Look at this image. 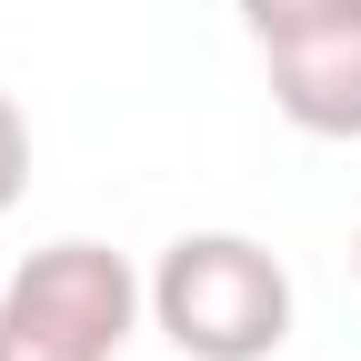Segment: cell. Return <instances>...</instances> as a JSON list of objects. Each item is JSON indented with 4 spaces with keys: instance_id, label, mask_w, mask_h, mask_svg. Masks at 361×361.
Returning a JSON list of instances; mask_svg holds the SVG:
<instances>
[{
    "instance_id": "2",
    "label": "cell",
    "mask_w": 361,
    "mask_h": 361,
    "mask_svg": "<svg viewBox=\"0 0 361 361\" xmlns=\"http://www.w3.org/2000/svg\"><path fill=\"white\" fill-rule=\"evenodd\" d=\"M151 281L111 241H51L0 281V361H121Z\"/></svg>"
},
{
    "instance_id": "1",
    "label": "cell",
    "mask_w": 361,
    "mask_h": 361,
    "mask_svg": "<svg viewBox=\"0 0 361 361\" xmlns=\"http://www.w3.org/2000/svg\"><path fill=\"white\" fill-rule=\"evenodd\" d=\"M151 331L191 361H271L291 341V271L251 231H180L151 271Z\"/></svg>"
},
{
    "instance_id": "6",
    "label": "cell",
    "mask_w": 361,
    "mask_h": 361,
    "mask_svg": "<svg viewBox=\"0 0 361 361\" xmlns=\"http://www.w3.org/2000/svg\"><path fill=\"white\" fill-rule=\"evenodd\" d=\"M351 281H361V231H351Z\"/></svg>"
},
{
    "instance_id": "4",
    "label": "cell",
    "mask_w": 361,
    "mask_h": 361,
    "mask_svg": "<svg viewBox=\"0 0 361 361\" xmlns=\"http://www.w3.org/2000/svg\"><path fill=\"white\" fill-rule=\"evenodd\" d=\"M251 40H291V30H331V20H361V0H231Z\"/></svg>"
},
{
    "instance_id": "5",
    "label": "cell",
    "mask_w": 361,
    "mask_h": 361,
    "mask_svg": "<svg viewBox=\"0 0 361 361\" xmlns=\"http://www.w3.org/2000/svg\"><path fill=\"white\" fill-rule=\"evenodd\" d=\"M30 191V121H20V101L0 90V211H11Z\"/></svg>"
},
{
    "instance_id": "3",
    "label": "cell",
    "mask_w": 361,
    "mask_h": 361,
    "mask_svg": "<svg viewBox=\"0 0 361 361\" xmlns=\"http://www.w3.org/2000/svg\"><path fill=\"white\" fill-rule=\"evenodd\" d=\"M261 71H271V111L291 130H311V141H361V20L261 40Z\"/></svg>"
}]
</instances>
